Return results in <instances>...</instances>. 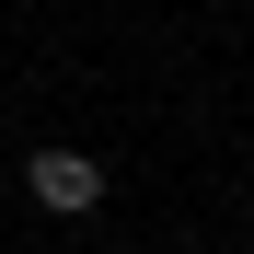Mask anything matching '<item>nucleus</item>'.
Segmentation results:
<instances>
[{
  "mask_svg": "<svg viewBox=\"0 0 254 254\" xmlns=\"http://www.w3.org/2000/svg\"><path fill=\"white\" fill-rule=\"evenodd\" d=\"M23 196L47 208V220H93V208H104V162L93 150H35L23 162Z\"/></svg>",
  "mask_w": 254,
  "mask_h": 254,
  "instance_id": "f257e3e1",
  "label": "nucleus"
}]
</instances>
